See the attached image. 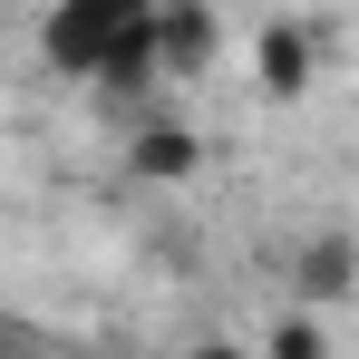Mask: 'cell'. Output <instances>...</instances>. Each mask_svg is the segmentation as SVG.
<instances>
[{"label":"cell","instance_id":"obj_1","mask_svg":"<svg viewBox=\"0 0 359 359\" xmlns=\"http://www.w3.org/2000/svg\"><path fill=\"white\" fill-rule=\"evenodd\" d=\"M136 29H146V0H68V10L39 20V49L68 78H107V59H117Z\"/></svg>","mask_w":359,"mask_h":359},{"label":"cell","instance_id":"obj_2","mask_svg":"<svg viewBox=\"0 0 359 359\" xmlns=\"http://www.w3.org/2000/svg\"><path fill=\"white\" fill-rule=\"evenodd\" d=\"M214 59V10H156V68H204Z\"/></svg>","mask_w":359,"mask_h":359},{"label":"cell","instance_id":"obj_3","mask_svg":"<svg viewBox=\"0 0 359 359\" xmlns=\"http://www.w3.org/2000/svg\"><path fill=\"white\" fill-rule=\"evenodd\" d=\"M252 59H262V88H272V97H301V88H311V39L282 29V20L262 29V49H252Z\"/></svg>","mask_w":359,"mask_h":359},{"label":"cell","instance_id":"obj_4","mask_svg":"<svg viewBox=\"0 0 359 359\" xmlns=\"http://www.w3.org/2000/svg\"><path fill=\"white\" fill-rule=\"evenodd\" d=\"M301 292H311V301H340V292H350V243H340V233H320L311 252H301Z\"/></svg>","mask_w":359,"mask_h":359},{"label":"cell","instance_id":"obj_5","mask_svg":"<svg viewBox=\"0 0 359 359\" xmlns=\"http://www.w3.org/2000/svg\"><path fill=\"white\" fill-rule=\"evenodd\" d=\"M136 175H194V136L184 126H146L136 136Z\"/></svg>","mask_w":359,"mask_h":359},{"label":"cell","instance_id":"obj_6","mask_svg":"<svg viewBox=\"0 0 359 359\" xmlns=\"http://www.w3.org/2000/svg\"><path fill=\"white\" fill-rule=\"evenodd\" d=\"M262 359H320V330H311V320H282V330H272V350Z\"/></svg>","mask_w":359,"mask_h":359},{"label":"cell","instance_id":"obj_7","mask_svg":"<svg viewBox=\"0 0 359 359\" xmlns=\"http://www.w3.org/2000/svg\"><path fill=\"white\" fill-rule=\"evenodd\" d=\"M29 350H39L29 330H0V359H29Z\"/></svg>","mask_w":359,"mask_h":359},{"label":"cell","instance_id":"obj_8","mask_svg":"<svg viewBox=\"0 0 359 359\" xmlns=\"http://www.w3.org/2000/svg\"><path fill=\"white\" fill-rule=\"evenodd\" d=\"M194 359H243V350H224V340H214V350H194Z\"/></svg>","mask_w":359,"mask_h":359}]
</instances>
